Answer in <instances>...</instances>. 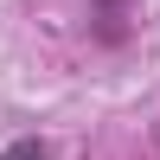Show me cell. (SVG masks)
Listing matches in <instances>:
<instances>
[{
	"instance_id": "6da1fadb",
	"label": "cell",
	"mask_w": 160,
	"mask_h": 160,
	"mask_svg": "<svg viewBox=\"0 0 160 160\" xmlns=\"http://www.w3.org/2000/svg\"><path fill=\"white\" fill-rule=\"evenodd\" d=\"M128 7H135V0H90V32H96L102 45H122L128 38Z\"/></svg>"
},
{
	"instance_id": "7a4b0ae2",
	"label": "cell",
	"mask_w": 160,
	"mask_h": 160,
	"mask_svg": "<svg viewBox=\"0 0 160 160\" xmlns=\"http://www.w3.org/2000/svg\"><path fill=\"white\" fill-rule=\"evenodd\" d=\"M0 160H51V148H45V135H19L0 148Z\"/></svg>"
}]
</instances>
